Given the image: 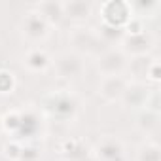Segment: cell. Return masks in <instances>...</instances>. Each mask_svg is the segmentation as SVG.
<instances>
[{"label":"cell","instance_id":"7a4b0ae2","mask_svg":"<svg viewBox=\"0 0 161 161\" xmlns=\"http://www.w3.org/2000/svg\"><path fill=\"white\" fill-rule=\"evenodd\" d=\"M99 70L104 76H121L123 70L127 68V55L121 49L110 47L99 55Z\"/></svg>","mask_w":161,"mask_h":161},{"label":"cell","instance_id":"9c48e42d","mask_svg":"<svg viewBox=\"0 0 161 161\" xmlns=\"http://www.w3.org/2000/svg\"><path fill=\"white\" fill-rule=\"evenodd\" d=\"M148 97H150V93H148L144 84H131L129 82L121 101L127 106H146L148 104Z\"/></svg>","mask_w":161,"mask_h":161},{"label":"cell","instance_id":"7c38bea8","mask_svg":"<svg viewBox=\"0 0 161 161\" xmlns=\"http://www.w3.org/2000/svg\"><path fill=\"white\" fill-rule=\"evenodd\" d=\"M53 99V104H46V106H55L57 104V108H51L49 112L51 114H55V116H61V112L64 110L66 114H72L74 110H76V103L72 101V95L68 97V95H55V97H51Z\"/></svg>","mask_w":161,"mask_h":161},{"label":"cell","instance_id":"9a60e30c","mask_svg":"<svg viewBox=\"0 0 161 161\" xmlns=\"http://www.w3.org/2000/svg\"><path fill=\"white\" fill-rule=\"evenodd\" d=\"M0 125H2V121H0Z\"/></svg>","mask_w":161,"mask_h":161},{"label":"cell","instance_id":"277c9868","mask_svg":"<svg viewBox=\"0 0 161 161\" xmlns=\"http://www.w3.org/2000/svg\"><path fill=\"white\" fill-rule=\"evenodd\" d=\"M47 29H49V25L46 23V19H44L38 12L27 14L25 19H23V23H21V32H23V36H25L29 42H32V44L42 42V40L47 36V32H49Z\"/></svg>","mask_w":161,"mask_h":161},{"label":"cell","instance_id":"52a82bcc","mask_svg":"<svg viewBox=\"0 0 161 161\" xmlns=\"http://www.w3.org/2000/svg\"><path fill=\"white\" fill-rule=\"evenodd\" d=\"M95 157H97V161H123L125 148H123L121 140H118L114 136H106L99 142Z\"/></svg>","mask_w":161,"mask_h":161},{"label":"cell","instance_id":"6da1fadb","mask_svg":"<svg viewBox=\"0 0 161 161\" xmlns=\"http://www.w3.org/2000/svg\"><path fill=\"white\" fill-rule=\"evenodd\" d=\"M53 68H55L59 78L72 80V78H80V76H82V72L86 68V63H84L82 55H78L74 51H66V53H61L53 61Z\"/></svg>","mask_w":161,"mask_h":161},{"label":"cell","instance_id":"ba28073f","mask_svg":"<svg viewBox=\"0 0 161 161\" xmlns=\"http://www.w3.org/2000/svg\"><path fill=\"white\" fill-rule=\"evenodd\" d=\"M49 64H51L49 55H47L44 49H40V47L29 49L27 55L23 57V66H27V68L32 70V72H42V70H46Z\"/></svg>","mask_w":161,"mask_h":161},{"label":"cell","instance_id":"5bb4252c","mask_svg":"<svg viewBox=\"0 0 161 161\" xmlns=\"http://www.w3.org/2000/svg\"><path fill=\"white\" fill-rule=\"evenodd\" d=\"M138 125L142 127L144 133H152L153 129H157V112L146 110V114L140 116V123H138Z\"/></svg>","mask_w":161,"mask_h":161},{"label":"cell","instance_id":"4fadbf2b","mask_svg":"<svg viewBox=\"0 0 161 161\" xmlns=\"http://www.w3.org/2000/svg\"><path fill=\"white\" fill-rule=\"evenodd\" d=\"M136 161H159V146L155 142H148L138 150Z\"/></svg>","mask_w":161,"mask_h":161},{"label":"cell","instance_id":"3957f363","mask_svg":"<svg viewBox=\"0 0 161 161\" xmlns=\"http://www.w3.org/2000/svg\"><path fill=\"white\" fill-rule=\"evenodd\" d=\"M70 44L74 47V53L82 55V53H91L97 49L101 42L99 34L95 32V29H89V27H76L72 29L70 32Z\"/></svg>","mask_w":161,"mask_h":161},{"label":"cell","instance_id":"8fae6325","mask_svg":"<svg viewBox=\"0 0 161 161\" xmlns=\"http://www.w3.org/2000/svg\"><path fill=\"white\" fill-rule=\"evenodd\" d=\"M91 14V6L86 2H64L63 4V15L72 17V19H84Z\"/></svg>","mask_w":161,"mask_h":161},{"label":"cell","instance_id":"30bf717a","mask_svg":"<svg viewBox=\"0 0 161 161\" xmlns=\"http://www.w3.org/2000/svg\"><path fill=\"white\" fill-rule=\"evenodd\" d=\"M36 12L46 19L47 25L57 23L64 17L63 15V4H55V2H42V4L36 6Z\"/></svg>","mask_w":161,"mask_h":161},{"label":"cell","instance_id":"8992f818","mask_svg":"<svg viewBox=\"0 0 161 161\" xmlns=\"http://www.w3.org/2000/svg\"><path fill=\"white\" fill-rule=\"evenodd\" d=\"M121 51L127 55V53H133L135 57H142V55H146L148 51H150V47H152V44H153V40L150 38V34H146V31H142V32H136V34H127V36H123V40H121Z\"/></svg>","mask_w":161,"mask_h":161},{"label":"cell","instance_id":"5b68a950","mask_svg":"<svg viewBox=\"0 0 161 161\" xmlns=\"http://www.w3.org/2000/svg\"><path fill=\"white\" fill-rule=\"evenodd\" d=\"M129 86V80L121 76H104L99 84V95L106 101H121L125 89Z\"/></svg>","mask_w":161,"mask_h":161}]
</instances>
